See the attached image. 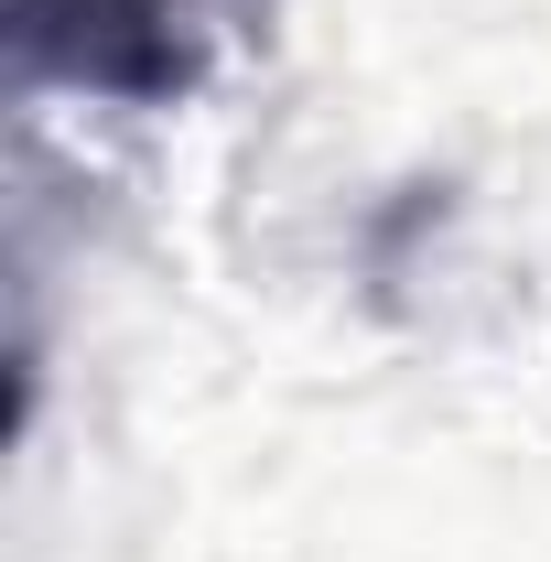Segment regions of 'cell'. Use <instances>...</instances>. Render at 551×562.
I'll use <instances>...</instances> for the list:
<instances>
[{
  "label": "cell",
  "instance_id": "1",
  "mask_svg": "<svg viewBox=\"0 0 551 562\" xmlns=\"http://www.w3.org/2000/svg\"><path fill=\"white\" fill-rule=\"evenodd\" d=\"M22 87H76L109 109H184L216 66L206 0H0Z\"/></svg>",
  "mask_w": 551,
  "mask_h": 562
}]
</instances>
